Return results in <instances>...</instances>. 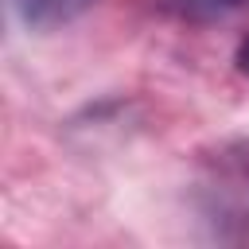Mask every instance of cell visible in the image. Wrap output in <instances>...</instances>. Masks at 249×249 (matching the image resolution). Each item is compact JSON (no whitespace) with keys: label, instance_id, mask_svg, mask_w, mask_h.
<instances>
[{"label":"cell","instance_id":"cell-1","mask_svg":"<svg viewBox=\"0 0 249 249\" xmlns=\"http://www.w3.org/2000/svg\"><path fill=\"white\" fill-rule=\"evenodd\" d=\"M202 187L210 195V214H218V222L249 226V144L222 148Z\"/></svg>","mask_w":249,"mask_h":249},{"label":"cell","instance_id":"cell-2","mask_svg":"<svg viewBox=\"0 0 249 249\" xmlns=\"http://www.w3.org/2000/svg\"><path fill=\"white\" fill-rule=\"evenodd\" d=\"M16 19L35 27V31H47V27H58V23H70L74 16H82L93 0H8Z\"/></svg>","mask_w":249,"mask_h":249},{"label":"cell","instance_id":"cell-3","mask_svg":"<svg viewBox=\"0 0 249 249\" xmlns=\"http://www.w3.org/2000/svg\"><path fill=\"white\" fill-rule=\"evenodd\" d=\"M183 16H198V19H210V16H230L237 8H245L249 0H171Z\"/></svg>","mask_w":249,"mask_h":249},{"label":"cell","instance_id":"cell-4","mask_svg":"<svg viewBox=\"0 0 249 249\" xmlns=\"http://www.w3.org/2000/svg\"><path fill=\"white\" fill-rule=\"evenodd\" d=\"M237 70L249 78V35L241 39V47H237Z\"/></svg>","mask_w":249,"mask_h":249}]
</instances>
